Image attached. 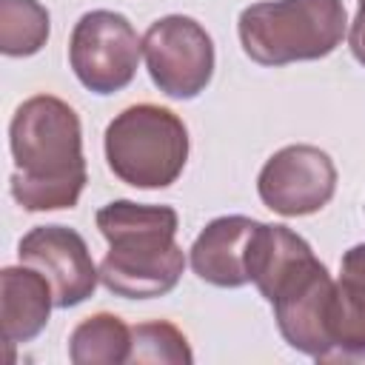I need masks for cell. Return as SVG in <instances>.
I'll return each mask as SVG.
<instances>
[{"instance_id":"6da1fadb","label":"cell","mask_w":365,"mask_h":365,"mask_svg":"<svg viewBox=\"0 0 365 365\" xmlns=\"http://www.w3.org/2000/svg\"><path fill=\"white\" fill-rule=\"evenodd\" d=\"M11 197L26 211L71 208L86 185L77 111L51 94L29 97L11 117Z\"/></svg>"},{"instance_id":"7a4b0ae2","label":"cell","mask_w":365,"mask_h":365,"mask_svg":"<svg viewBox=\"0 0 365 365\" xmlns=\"http://www.w3.org/2000/svg\"><path fill=\"white\" fill-rule=\"evenodd\" d=\"M177 211L168 205H140L114 200L97 211V228L108 240L100 262V282L125 299L168 294L185 268L182 248L174 242Z\"/></svg>"},{"instance_id":"3957f363","label":"cell","mask_w":365,"mask_h":365,"mask_svg":"<svg viewBox=\"0 0 365 365\" xmlns=\"http://www.w3.org/2000/svg\"><path fill=\"white\" fill-rule=\"evenodd\" d=\"M342 0H268L240 14V43L259 66L328 57L345 37Z\"/></svg>"},{"instance_id":"277c9868","label":"cell","mask_w":365,"mask_h":365,"mask_svg":"<svg viewBox=\"0 0 365 365\" xmlns=\"http://www.w3.org/2000/svg\"><path fill=\"white\" fill-rule=\"evenodd\" d=\"M106 160L114 177L134 188H165L185 168L188 131L163 106H128L106 128Z\"/></svg>"},{"instance_id":"5b68a950","label":"cell","mask_w":365,"mask_h":365,"mask_svg":"<svg viewBox=\"0 0 365 365\" xmlns=\"http://www.w3.org/2000/svg\"><path fill=\"white\" fill-rule=\"evenodd\" d=\"M143 54V40L134 26L117 11H86L68 43V60L77 80L94 94H114L125 88Z\"/></svg>"},{"instance_id":"8992f818","label":"cell","mask_w":365,"mask_h":365,"mask_svg":"<svg viewBox=\"0 0 365 365\" xmlns=\"http://www.w3.org/2000/svg\"><path fill=\"white\" fill-rule=\"evenodd\" d=\"M143 57L154 86L174 100L197 97L214 74V43L208 31L182 14H168L148 26Z\"/></svg>"},{"instance_id":"52a82bcc","label":"cell","mask_w":365,"mask_h":365,"mask_svg":"<svg viewBox=\"0 0 365 365\" xmlns=\"http://www.w3.org/2000/svg\"><path fill=\"white\" fill-rule=\"evenodd\" d=\"M257 191L271 211L282 217H305L334 197L336 168L317 145H285L262 165Z\"/></svg>"},{"instance_id":"ba28073f","label":"cell","mask_w":365,"mask_h":365,"mask_svg":"<svg viewBox=\"0 0 365 365\" xmlns=\"http://www.w3.org/2000/svg\"><path fill=\"white\" fill-rule=\"evenodd\" d=\"M20 262L46 277L57 308L86 302L100 279L86 240L66 225H37L20 240Z\"/></svg>"},{"instance_id":"9c48e42d","label":"cell","mask_w":365,"mask_h":365,"mask_svg":"<svg viewBox=\"0 0 365 365\" xmlns=\"http://www.w3.org/2000/svg\"><path fill=\"white\" fill-rule=\"evenodd\" d=\"M251 217H217L191 245V268L200 279L217 288H240L251 282L248 277V248L257 231Z\"/></svg>"},{"instance_id":"30bf717a","label":"cell","mask_w":365,"mask_h":365,"mask_svg":"<svg viewBox=\"0 0 365 365\" xmlns=\"http://www.w3.org/2000/svg\"><path fill=\"white\" fill-rule=\"evenodd\" d=\"M54 294L43 274L34 268H3L0 271V322L9 345L34 339L51 314Z\"/></svg>"},{"instance_id":"8fae6325","label":"cell","mask_w":365,"mask_h":365,"mask_svg":"<svg viewBox=\"0 0 365 365\" xmlns=\"http://www.w3.org/2000/svg\"><path fill=\"white\" fill-rule=\"evenodd\" d=\"M325 328L331 345L325 362H365V288L339 277L328 302Z\"/></svg>"},{"instance_id":"7c38bea8","label":"cell","mask_w":365,"mask_h":365,"mask_svg":"<svg viewBox=\"0 0 365 365\" xmlns=\"http://www.w3.org/2000/svg\"><path fill=\"white\" fill-rule=\"evenodd\" d=\"M128 351L131 328L114 314H94L68 336V356L74 365H120L128 362Z\"/></svg>"},{"instance_id":"4fadbf2b","label":"cell","mask_w":365,"mask_h":365,"mask_svg":"<svg viewBox=\"0 0 365 365\" xmlns=\"http://www.w3.org/2000/svg\"><path fill=\"white\" fill-rule=\"evenodd\" d=\"M48 40V11L37 0H0V51L9 57L37 54Z\"/></svg>"},{"instance_id":"5bb4252c","label":"cell","mask_w":365,"mask_h":365,"mask_svg":"<svg viewBox=\"0 0 365 365\" xmlns=\"http://www.w3.org/2000/svg\"><path fill=\"white\" fill-rule=\"evenodd\" d=\"M128 362H168V365H191L194 354L188 348V339L182 336L180 328L171 322L154 319V322H140L131 328V351Z\"/></svg>"},{"instance_id":"9a60e30c","label":"cell","mask_w":365,"mask_h":365,"mask_svg":"<svg viewBox=\"0 0 365 365\" xmlns=\"http://www.w3.org/2000/svg\"><path fill=\"white\" fill-rule=\"evenodd\" d=\"M342 279H351L359 288H365V242L354 245L351 251H345V257H342Z\"/></svg>"},{"instance_id":"2e32d148","label":"cell","mask_w":365,"mask_h":365,"mask_svg":"<svg viewBox=\"0 0 365 365\" xmlns=\"http://www.w3.org/2000/svg\"><path fill=\"white\" fill-rule=\"evenodd\" d=\"M356 3H359V9L351 23V31H348V46H351V54L365 66V0H356Z\"/></svg>"}]
</instances>
